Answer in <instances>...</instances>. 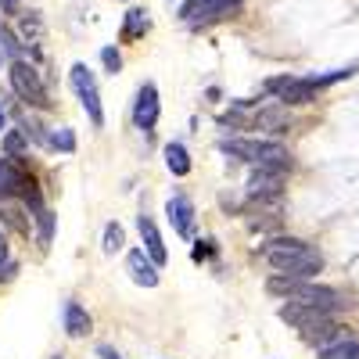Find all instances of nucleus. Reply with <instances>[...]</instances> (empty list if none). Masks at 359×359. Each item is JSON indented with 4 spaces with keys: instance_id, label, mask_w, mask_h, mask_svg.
<instances>
[{
    "instance_id": "1",
    "label": "nucleus",
    "mask_w": 359,
    "mask_h": 359,
    "mask_svg": "<svg viewBox=\"0 0 359 359\" xmlns=\"http://www.w3.org/2000/svg\"><path fill=\"white\" fill-rule=\"evenodd\" d=\"M259 255L277 269L284 277H298V280H313L320 269H323V259L316 248H309L306 241L298 237H273V241L259 245Z\"/></svg>"
},
{
    "instance_id": "2",
    "label": "nucleus",
    "mask_w": 359,
    "mask_h": 359,
    "mask_svg": "<svg viewBox=\"0 0 359 359\" xmlns=\"http://www.w3.org/2000/svg\"><path fill=\"white\" fill-rule=\"evenodd\" d=\"M269 294H284L291 298V302H309V306H320V309H338L341 306V294L334 287H327V284H313V280H298V277H273L266 284Z\"/></svg>"
},
{
    "instance_id": "3",
    "label": "nucleus",
    "mask_w": 359,
    "mask_h": 359,
    "mask_svg": "<svg viewBox=\"0 0 359 359\" xmlns=\"http://www.w3.org/2000/svg\"><path fill=\"white\" fill-rule=\"evenodd\" d=\"M219 151L252 165H291V155L280 140H219Z\"/></svg>"
},
{
    "instance_id": "4",
    "label": "nucleus",
    "mask_w": 359,
    "mask_h": 359,
    "mask_svg": "<svg viewBox=\"0 0 359 359\" xmlns=\"http://www.w3.org/2000/svg\"><path fill=\"white\" fill-rule=\"evenodd\" d=\"M69 79H72V90H76L79 104H83V108H86V115H90V123H94V126L101 130V126H104V108H101V90H97L94 72H90L83 62H76V65H72V72H69Z\"/></svg>"
},
{
    "instance_id": "5",
    "label": "nucleus",
    "mask_w": 359,
    "mask_h": 359,
    "mask_svg": "<svg viewBox=\"0 0 359 359\" xmlns=\"http://www.w3.org/2000/svg\"><path fill=\"white\" fill-rule=\"evenodd\" d=\"M11 86H15V94L25 101V104H33V108H47L50 101H47V86H43V79H40V72L29 65V62H22V57H15L11 62Z\"/></svg>"
},
{
    "instance_id": "6",
    "label": "nucleus",
    "mask_w": 359,
    "mask_h": 359,
    "mask_svg": "<svg viewBox=\"0 0 359 359\" xmlns=\"http://www.w3.org/2000/svg\"><path fill=\"white\" fill-rule=\"evenodd\" d=\"M15 194H22L33 208H43V205H40V194H36V184H33V176H29L15 158H4V162H0V201H4V198H15Z\"/></svg>"
},
{
    "instance_id": "7",
    "label": "nucleus",
    "mask_w": 359,
    "mask_h": 359,
    "mask_svg": "<svg viewBox=\"0 0 359 359\" xmlns=\"http://www.w3.org/2000/svg\"><path fill=\"white\" fill-rule=\"evenodd\" d=\"M245 0H184L180 8V18L187 25H201V22H216V18H226L241 8Z\"/></svg>"
},
{
    "instance_id": "8",
    "label": "nucleus",
    "mask_w": 359,
    "mask_h": 359,
    "mask_svg": "<svg viewBox=\"0 0 359 359\" xmlns=\"http://www.w3.org/2000/svg\"><path fill=\"white\" fill-rule=\"evenodd\" d=\"M280 320L306 334V331H313V327L331 320V309H320V306H309V302H291L287 298V306H280Z\"/></svg>"
},
{
    "instance_id": "9",
    "label": "nucleus",
    "mask_w": 359,
    "mask_h": 359,
    "mask_svg": "<svg viewBox=\"0 0 359 359\" xmlns=\"http://www.w3.org/2000/svg\"><path fill=\"white\" fill-rule=\"evenodd\" d=\"M287 169H291V165H255V172L248 176V194H252L255 201H262V198H277Z\"/></svg>"
},
{
    "instance_id": "10",
    "label": "nucleus",
    "mask_w": 359,
    "mask_h": 359,
    "mask_svg": "<svg viewBox=\"0 0 359 359\" xmlns=\"http://www.w3.org/2000/svg\"><path fill=\"white\" fill-rule=\"evenodd\" d=\"M158 86L155 83H144L140 90H137V101H133V123H137V130H144V133H151L155 126H158Z\"/></svg>"
},
{
    "instance_id": "11",
    "label": "nucleus",
    "mask_w": 359,
    "mask_h": 359,
    "mask_svg": "<svg viewBox=\"0 0 359 359\" xmlns=\"http://www.w3.org/2000/svg\"><path fill=\"white\" fill-rule=\"evenodd\" d=\"M165 216H169V223H172V230L180 237H191L194 233V205H191L187 194H172L165 201Z\"/></svg>"
},
{
    "instance_id": "12",
    "label": "nucleus",
    "mask_w": 359,
    "mask_h": 359,
    "mask_svg": "<svg viewBox=\"0 0 359 359\" xmlns=\"http://www.w3.org/2000/svg\"><path fill=\"white\" fill-rule=\"evenodd\" d=\"M126 269H130L133 284H140V287H158V266L151 262V255H147L144 248H133V252L126 255Z\"/></svg>"
},
{
    "instance_id": "13",
    "label": "nucleus",
    "mask_w": 359,
    "mask_h": 359,
    "mask_svg": "<svg viewBox=\"0 0 359 359\" xmlns=\"http://www.w3.org/2000/svg\"><path fill=\"white\" fill-rule=\"evenodd\" d=\"M137 226H140V237H144V252L151 255V262H155V266H165L169 252H165V245H162V233H158L155 219H151V216H140V219H137Z\"/></svg>"
},
{
    "instance_id": "14",
    "label": "nucleus",
    "mask_w": 359,
    "mask_h": 359,
    "mask_svg": "<svg viewBox=\"0 0 359 359\" xmlns=\"http://www.w3.org/2000/svg\"><path fill=\"white\" fill-rule=\"evenodd\" d=\"M65 334L69 338H83V334H90V313L76 302V298H69L65 302Z\"/></svg>"
},
{
    "instance_id": "15",
    "label": "nucleus",
    "mask_w": 359,
    "mask_h": 359,
    "mask_svg": "<svg viewBox=\"0 0 359 359\" xmlns=\"http://www.w3.org/2000/svg\"><path fill=\"white\" fill-rule=\"evenodd\" d=\"M287 104H273V108H262L259 115H255V126L259 130H273V133H280V130H287Z\"/></svg>"
},
{
    "instance_id": "16",
    "label": "nucleus",
    "mask_w": 359,
    "mask_h": 359,
    "mask_svg": "<svg viewBox=\"0 0 359 359\" xmlns=\"http://www.w3.org/2000/svg\"><path fill=\"white\" fill-rule=\"evenodd\" d=\"M316 352H320V359H359V341L345 334V338L323 345V348H316Z\"/></svg>"
},
{
    "instance_id": "17",
    "label": "nucleus",
    "mask_w": 359,
    "mask_h": 359,
    "mask_svg": "<svg viewBox=\"0 0 359 359\" xmlns=\"http://www.w3.org/2000/svg\"><path fill=\"white\" fill-rule=\"evenodd\" d=\"M165 165H169L172 176H187L191 172V155H187V147L180 144V140H172L165 147Z\"/></svg>"
},
{
    "instance_id": "18",
    "label": "nucleus",
    "mask_w": 359,
    "mask_h": 359,
    "mask_svg": "<svg viewBox=\"0 0 359 359\" xmlns=\"http://www.w3.org/2000/svg\"><path fill=\"white\" fill-rule=\"evenodd\" d=\"M147 29H151L147 15H144L140 8H130V11H126V22H123V40H126V43H130V40H140Z\"/></svg>"
},
{
    "instance_id": "19",
    "label": "nucleus",
    "mask_w": 359,
    "mask_h": 359,
    "mask_svg": "<svg viewBox=\"0 0 359 359\" xmlns=\"http://www.w3.org/2000/svg\"><path fill=\"white\" fill-rule=\"evenodd\" d=\"M25 147H29V140H25L22 130H4V151H8V158L25 155Z\"/></svg>"
},
{
    "instance_id": "20",
    "label": "nucleus",
    "mask_w": 359,
    "mask_h": 359,
    "mask_svg": "<svg viewBox=\"0 0 359 359\" xmlns=\"http://www.w3.org/2000/svg\"><path fill=\"white\" fill-rule=\"evenodd\" d=\"M123 245H126V233H123V226H118V223H108V226H104V245H101V248H104L108 255H115Z\"/></svg>"
},
{
    "instance_id": "21",
    "label": "nucleus",
    "mask_w": 359,
    "mask_h": 359,
    "mask_svg": "<svg viewBox=\"0 0 359 359\" xmlns=\"http://www.w3.org/2000/svg\"><path fill=\"white\" fill-rule=\"evenodd\" d=\"M0 50H4V57H11V62H15V57H22V43H18V36L11 33L4 22H0Z\"/></svg>"
},
{
    "instance_id": "22",
    "label": "nucleus",
    "mask_w": 359,
    "mask_h": 359,
    "mask_svg": "<svg viewBox=\"0 0 359 359\" xmlns=\"http://www.w3.org/2000/svg\"><path fill=\"white\" fill-rule=\"evenodd\" d=\"M36 219H40V245H50V237H54V212L36 208Z\"/></svg>"
},
{
    "instance_id": "23",
    "label": "nucleus",
    "mask_w": 359,
    "mask_h": 359,
    "mask_svg": "<svg viewBox=\"0 0 359 359\" xmlns=\"http://www.w3.org/2000/svg\"><path fill=\"white\" fill-rule=\"evenodd\" d=\"M50 144L57 147V151H69V155L76 151V137H72V130H57V133L50 137Z\"/></svg>"
},
{
    "instance_id": "24",
    "label": "nucleus",
    "mask_w": 359,
    "mask_h": 359,
    "mask_svg": "<svg viewBox=\"0 0 359 359\" xmlns=\"http://www.w3.org/2000/svg\"><path fill=\"white\" fill-rule=\"evenodd\" d=\"M101 62H104V69H108L111 76H115L118 69H123V57H118V50H115V47H104V50H101Z\"/></svg>"
},
{
    "instance_id": "25",
    "label": "nucleus",
    "mask_w": 359,
    "mask_h": 359,
    "mask_svg": "<svg viewBox=\"0 0 359 359\" xmlns=\"http://www.w3.org/2000/svg\"><path fill=\"white\" fill-rule=\"evenodd\" d=\"M208 255H216V241H194L191 259H194V262H201V259H208Z\"/></svg>"
},
{
    "instance_id": "26",
    "label": "nucleus",
    "mask_w": 359,
    "mask_h": 359,
    "mask_svg": "<svg viewBox=\"0 0 359 359\" xmlns=\"http://www.w3.org/2000/svg\"><path fill=\"white\" fill-rule=\"evenodd\" d=\"M97 355H101V359H123V355H118L111 345H97Z\"/></svg>"
},
{
    "instance_id": "27",
    "label": "nucleus",
    "mask_w": 359,
    "mask_h": 359,
    "mask_svg": "<svg viewBox=\"0 0 359 359\" xmlns=\"http://www.w3.org/2000/svg\"><path fill=\"white\" fill-rule=\"evenodd\" d=\"M0 262H8V241H4V233H0Z\"/></svg>"
},
{
    "instance_id": "28",
    "label": "nucleus",
    "mask_w": 359,
    "mask_h": 359,
    "mask_svg": "<svg viewBox=\"0 0 359 359\" xmlns=\"http://www.w3.org/2000/svg\"><path fill=\"white\" fill-rule=\"evenodd\" d=\"M4 8H8V15H15L18 11V0H4Z\"/></svg>"
},
{
    "instance_id": "29",
    "label": "nucleus",
    "mask_w": 359,
    "mask_h": 359,
    "mask_svg": "<svg viewBox=\"0 0 359 359\" xmlns=\"http://www.w3.org/2000/svg\"><path fill=\"white\" fill-rule=\"evenodd\" d=\"M4 126H8V115H4V108H0V133H4Z\"/></svg>"
},
{
    "instance_id": "30",
    "label": "nucleus",
    "mask_w": 359,
    "mask_h": 359,
    "mask_svg": "<svg viewBox=\"0 0 359 359\" xmlns=\"http://www.w3.org/2000/svg\"><path fill=\"white\" fill-rule=\"evenodd\" d=\"M0 62H4V50H0Z\"/></svg>"
},
{
    "instance_id": "31",
    "label": "nucleus",
    "mask_w": 359,
    "mask_h": 359,
    "mask_svg": "<svg viewBox=\"0 0 359 359\" xmlns=\"http://www.w3.org/2000/svg\"><path fill=\"white\" fill-rule=\"evenodd\" d=\"M54 359H62V355H54Z\"/></svg>"
}]
</instances>
